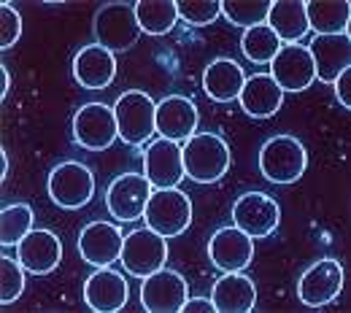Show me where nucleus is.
I'll return each mask as SVG.
<instances>
[{
  "label": "nucleus",
  "instance_id": "obj_1",
  "mask_svg": "<svg viewBox=\"0 0 351 313\" xmlns=\"http://www.w3.org/2000/svg\"><path fill=\"white\" fill-rule=\"evenodd\" d=\"M184 173L195 184H214L230 168V146L217 133H195L184 140Z\"/></svg>",
  "mask_w": 351,
  "mask_h": 313
},
{
  "label": "nucleus",
  "instance_id": "obj_2",
  "mask_svg": "<svg viewBox=\"0 0 351 313\" xmlns=\"http://www.w3.org/2000/svg\"><path fill=\"white\" fill-rule=\"evenodd\" d=\"M308 168L306 146L295 135H273L263 143L260 171L270 184H295Z\"/></svg>",
  "mask_w": 351,
  "mask_h": 313
},
{
  "label": "nucleus",
  "instance_id": "obj_3",
  "mask_svg": "<svg viewBox=\"0 0 351 313\" xmlns=\"http://www.w3.org/2000/svg\"><path fill=\"white\" fill-rule=\"evenodd\" d=\"M97 44L108 51H130L141 38V25L135 16V3H106L97 8L95 22H92Z\"/></svg>",
  "mask_w": 351,
  "mask_h": 313
},
{
  "label": "nucleus",
  "instance_id": "obj_4",
  "mask_svg": "<svg viewBox=\"0 0 351 313\" xmlns=\"http://www.w3.org/2000/svg\"><path fill=\"white\" fill-rule=\"evenodd\" d=\"M154 114L157 105L146 92H122L119 100L114 103V116H117V130L119 138L128 146H143L154 135Z\"/></svg>",
  "mask_w": 351,
  "mask_h": 313
},
{
  "label": "nucleus",
  "instance_id": "obj_5",
  "mask_svg": "<svg viewBox=\"0 0 351 313\" xmlns=\"http://www.w3.org/2000/svg\"><path fill=\"white\" fill-rule=\"evenodd\" d=\"M143 219H146V227H152L162 238H176L192 224V200L178 186L154 189Z\"/></svg>",
  "mask_w": 351,
  "mask_h": 313
},
{
  "label": "nucleus",
  "instance_id": "obj_6",
  "mask_svg": "<svg viewBox=\"0 0 351 313\" xmlns=\"http://www.w3.org/2000/svg\"><path fill=\"white\" fill-rule=\"evenodd\" d=\"M46 189H49V197L54 205L60 208H84L92 195H95V176L87 165L82 162H60L57 168H51L49 181H46Z\"/></svg>",
  "mask_w": 351,
  "mask_h": 313
},
{
  "label": "nucleus",
  "instance_id": "obj_7",
  "mask_svg": "<svg viewBox=\"0 0 351 313\" xmlns=\"http://www.w3.org/2000/svg\"><path fill=\"white\" fill-rule=\"evenodd\" d=\"M168 238H162L160 232H154L152 227L143 229H132L130 235H125L122 243V265L135 278H146L160 268H165L168 262Z\"/></svg>",
  "mask_w": 351,
  "mask_h": 313
},
{
  "label": "nucleus",
  "instance_id": "obj_8",
  "mask_svg": "<svg viewBox=\"0 0 351 313\" xmlns=\"http://www.w3.org/2000/svg\"><path fill=\"white\" fill-rule=\"evenodd\" d=\"M152 181L138 173H122L111 181L106 192V208L119 222H135L146 214V205L152 200Z\"/></svg>",
  "mask_w": 351,
  "mask_h": 313
},
{
  "label": "nucleus",
  "instance_id": "obj_9",
  "mask_svg": "<svg viewBox=\"0 0 351 313\" xmlns=\"http://www.w3.org/2000/svg\"><path fill=\"white\" fill-rule=\"evenodd\" d=\"M119 138L114 108L106 103H87L73 116V140L87 151H103Z\"/></svg>",
  "mask_w": 351,
  "mask_h": 313
},
{
  "label": "nucleus",
  "instance_id": "obj_10",
  "mask_svg": "<svg viewBox=\"0 0 351 313\" xmlns=\"http://www.w3.org/2000/svg\"><path fill=\"white\" fill-rule=\"evenodd\" d=\"M232 222H235L238 229H243L254 240L267 238L281 222V208L265 192H246L232 205Z\"/></svg>",
  "mask_w": 351,
  "mask_h": 313
},
{
  "label": "nucleus",
  "instance_id": "obj_11",
  "mask_svg": "<svg viewBox=\"0 0 351 313\" xmlns=\"http://www.w3.org/2000/svg\"><path fill=\"white\" fill-rule=\"evenodd\" d=\"M343 286V268L338 260H319L300 275L298 297L308 308H324L341 295Z\"/></svg>",
  "mask_w": 351,
  "mask_h": 313
},
{
  "label": "nucleus",
  "instance_id": "obj_12",
  "mask_svg": "<svg viewBox=\"0 0 351 313\" xmlns=\"http://www.w3.org/2000/svg\"><path fill=\"white\" fill-rule=\"evenodd\" d=\"M270 79L284 92H306L316 82V68L303 44H284L270 62Z\"/></svg>",
  "mask_w": 351,
  "mask_h": 313
},
{
  "label": "nucleus",
  "instance_id": "obj_13",
  "mask_svg": "<svg viewBox=\"0 0 351 313\" xmlns=\"http://www.w3.org/2000/svg\"><path fill=\"white\" fill-rule=\"evenodd\" d=\"M143 171L154 189H173L181 184L184 173V154L181 143L168 138H154L143 154Z\"/></svg>",
  "mask_w": 351,
  "mask_h": 313
},
{
  "label": "nucleus",
  "instance_id": "obj_14",
  "mask_svg": "<svg viewBox=\"0 0 351 313\" xmlns=\"http://www.w3.org/2000/svg\"><path fill=\"white\" fill-rule=\"evenodd\" d=\"M186 281L181 273L160 268L157 273L143 278L141 303L149 313H176L186 303Z\"/></svg>",
  "mask_w": 351,
  "mask_h": 313
},
{
  "label": "nucleus",
  "instance_id": "obj_15",
  "mask_svg": "<svg viewBox=\"0 0 351 313\" xmlns=\"http://www.w3.org/2000/svg\"><path fill=\"white\" fill-rule=\"evenodd\" d=\"M208 257L221 273H238L246 270L254 260V238H249L243 229L232 227H219L211 235L208 243Z\"/></svg>",
  "mask_w": 351,
  "mask_h": 313
},
{
  "label": "nucleus",
  "instance_id": "obj_16",
  "mask_svg": "<svg viewBox=\"0 0 351 313\" xmlns=\"http://www.w3.org/2000/svg\"><path fill=\"white\" fill-rule=\"evenodd\" d=\"M197 122H200L197 105L184 95H168L157 103L154 127H157L160 138L181 143V140H186V138L197 133Z\"/></svg>",
  "mask_w": 351,
  "mask_h": 313
},
{
  "label": "nucleus",
  "instance_id": "obj_17",
  "mask_svg": "<svg viewBox=\"0 0 351 313\" xmlns=\"http://www.w3.org/2000/svg\"><path fill=\"white\" fill-rule=\"evenodd\" d=\"M125 235L111 222H89L79 235V251L95 268H111L122 257Z\"/></svg>",
  "mask_w": 351,
  "mask_h": 313
},
{
  "label": "nucleus",
  "instance_id": "obj_18",
  "mask_svg": "<svg viewBox=\"0 0 351 313\" xmlns=\"http://www.w3.org/2000/svg\"><path fill=\"white\" fill-rule=\"evenodd\" d=\"M130 289L114 268H97L84 284V300L95 313H119L128 305Z\"/></svg>",
  "mask_w": 351,
  "mask_h": 313
},
{
  "label": "nucleus",
  "instance_id": "obj_19",
  "mask_svg": "<svg viewBox=\"0 0 351 313\" xmlns=\"http://www.w3.org/2000/svg\"><path fill=\"white\" fill-rule=\"evenodd\" d=\"M308 54L316 68V79L324 84H332L346 68H351V36L338 33V36H316Z\"/></svg>",
  "mask_w": 351,
  "mask_h": 313
},
{
  "label": "nucleus",
  "instance_id": "obj_20",
  "mask_svg": "<svg viewBox=\"0 0 351 313\" xmlns=\"http://www.w3.org/2000/svg\"><path fill=\"white\" fill-rule=\"evenodd\" d=\"M22 268L33 275H46L62 262V243L51 229H30L16 246Z\"/></svg>",
  "mask_w": 351,
  "mask_h": 313
},
{
  "label": "nucleus",
  "instance_id": "obj_21",
  "mask_svg": "<svg viewBox=\"0 0 351 313\" xmlns=\"http://www.w3.org/2000/svg\"><path fill=\"white\" fill-rule=\"evenodd\" d=\"M117 76V60L114 51L103 49L100 44H92L79 49L73 57V79L84 90H106Z\"/></svg>",
  "mask_w": 351,
  "mask_h": 313
},
{
  "label": "nucleus",
  "instance_id": "obj_22",
  "mask_svg": "<svg viewBox=\"0 0 351 313\" xmlns=\"http://www.w3.org/2000/svg\"><path fill=\"white\" fill-rule=\"evenodd\" d=\"M243 114L254 119H270L278 114L284 103V90L270 79V73H254L243 82V90L238 95Z\"/></svg>",
  "mask_w": 351,
  "mask_h": 313
},
{
  "label": "nucleus",
  "instance_id": "obj_23",
  "mask_svg": "<svg viewBox=\"0 0 351 313\" xmlns=\"http://www.w3.org/2000/svg\"><path fill=\"white\" fill-rule=\"evenodd\" d=\"M211 300L217 305V313H252L257 305V286L249 275H243V270L224 273L214 284Z\"/></svg>",
  "mask_w": 351,
  "mask_h": 313
},
{
  "label": "nucleus",
  "instance_id": "obj_24",
  "mask_svg": "<svg viewBox=\"0 0 351 313\" xmlns=\"http://www.w3.org/2000/svg\"><path fill=\"white\" fill-rule=\"evenodd\" d=\"M243 82H246L243 68L230 57L214 60L203 73V90L211 100H219V103L235 100L243 90Z\"/></svg>",
  "mask_w": 351,
  "mask_h": 313
},
{
  "label": "nucleus",
  "instance_id": "obj_25",
  "mask_svg": "<svg viewBox=\"0 0 351 313\" xmlns=\"http://www.w3.org/2000/svg\"><path fill=\"white\" fill-rule=\"evenodd\" d=\"M281 44H298L308 33L306 3L303 0H276L270 3V14L265 22Z\"/></svg>",
  "mask_w": 351,
  "mask_h": 313
},
{
  "label": "nucleus",
  "instance_id": "obj_26",
  "mask_svg": "<svg viewBox=\"0 0 351 313\" xmlns=\"http://www.w3.org/2000/svg\"><path fill=\"white\" fill-rule=\"evenodd\" d=\"M306 19L308 30H316V36L346 33L351 25V3L349 0H308Z\"/></svg>",
  "mask_w": 351,
  "mask_h": 313
},
{
  "label": "nucleus",
  "instance_id": "obj_27",
  "mask_svg": "<svg viewBox=\"0 0 351 313\" xmlns=\"http://www.w3.org/2000/svg\"><path fill=\"white\" fill-rule=\"evenodd\" d=\"M135 16L143 33L149 36H165L171 33L178 19L176 0H138L135 3Z\"/></svg>",
  "mask_w": 351,
  "mask_h": 313
},
{
  "label": "nucleus",
  "instance_id": "obj_28",
  "mask_svg": "<svg viewBox=\"0 0 351 313\" xmlns=\"http://www.w3.org/2000/svg\"><path fill=\"white\" fill-rule=\"evenodd\" d=\"M241 46H243V54H246L249 62H254V65H265V62H267V65H270L273 57L278 54V49L284 44L278 41V36H276L267 25H257V27L243 30Z\"/></svg>",
  "mask_w": 351,
  "mask_h": 313
},
{
  "label": "nucleus",
  "instance_id": "obj_29",
  "mask_svg": "<svg viewBox=\"0 0 351 313\" xmlns=\"http://www.w3.org/2000/svg\"><path fill=\"white\" fill-rule=\"evenodd\" d=\"M30 229H33V208L27 203H14L0 211V243L3 246H19Z\"/></svg>",
  "mask_w": 351,
  "mask_h": 313
},
{
  "label": "nucleus",
  "instance_id": "obj_30",
  "mask_svg": "<svg viewBox=\"0 0 351 313\" xmlns=\"http://www.w3.org/2000/svg\"><path fill=\"white\" fill-rule=\"evenodd\" d=\"M221 14L238 27H257L267 22L270 0H221Z\"/></svg>",
  "mask_w": 351,
  "mask_h": 313
},
{
  "label": "nucleus",
  "instance_id": "obj_31",
  "mask_svg": "<svg viewBox=\"0 0 351 313\" xmlns=\"http://www.w3.org/2000/svg\"><path fill=\"white\" fill-rule=\"evenodd\" d=\"M25 268L22 262H14L11 257L0 260V305H11L25 292Z\"/></svg>",
  "mask_w": 351,
  "mask_h": 313
},
{
  "label": "nucleus",
  "instance_id": "obj_32",
  "mask_svg": "<svg viewBox=\"0 0 351 313\" xmlns=\"http://www.w3.org/2000/svg\"><path fill=\"white\" fill-rule=\"evenodd\" d=\"M178 8V19L189 22V25H211L221 14V0H176Z\"/></svg>",
  "mask_w": 351,
  "mask_h": 313
},
{
  "label": "nucleus",
  "instance_id": "obj_33",
  "mask_svg": "<svg viewBox=\"0 0 351 313\" xmlns=\"http://www.w3.org/2000/svg\"><path fill=\"white\" fill-rule=\"evenodd\" d=\"M22 36V16L11 3H0V49H11Z\"/></svg>",
  "mask_w": 351,
  "mask_h": 313
},
{
  "label": "nucleus",
  "instance_id": "obj_34",
  "mask_svg": "<svg viewBox=\"0 0 351 313\" xmlns=\"http://www.w3.org/2000/svg\"><path fill=\"white\" fill-rule=\"evenodd\" d=\"M332 84H335V95H338L341 105L351 111V68H346V71H343Z\"/></svg>",
  "mask_w": 351,
  "mask_h": 313
},
{
  "label": "nucleus",
  "instance_id": "obj_35",
  "mask_svg": "<svg viewBox=\"0 0 351 313\" xmlns=\"http://www.w3.org/2000/svg\"><path fill=\"white\" fill-rule=\"evenodd\" d=\"M181 313H217V305H214V300H206V297H195V300L186 297V303L181 305Z\"/></svg>",
  "mask_w": 351,
  "mask_h": 313
},
{
  "label": "nucleus",
  "instance_id": "obj_36",
  "mask_svg": "<svg viewBox=\"0 0 351 313\" xmlns=\"http://www.w3.org/2000/svg\"><path fill=\"white\" fill-rule=\"evenodd\" d=\"M8 87H11V76H8V68L0 65V100L8 97Z\"/></svg>",
  "mask_w": 351,
  "mask_h": 313
},
{
  "label": "nucleus",
  "instance_id": "obj_37",
  "mask_svg": "<svg viewBox=\"0 0 351 313\" xmlns=\"http://www.w3.org/2000/svg\"><path fill=\"white\" fill-rule=\"evenodd\" d=\"M8 176V154H5V149H0V181H5Z\"/></svg>",
  "mask_w": 351,
  "mask_h": 313
}]
</instances>
